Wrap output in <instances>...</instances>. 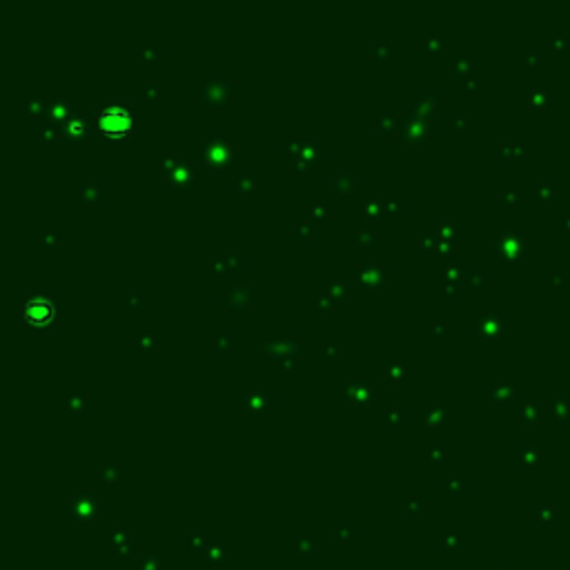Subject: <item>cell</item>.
<instances>
[{
  "mask_svg": "<svg viewBox=\"0 0 570 570\" xmlns=\"http://www.w3.org/2000/svg\"><path fill=\"white\" fill-rule=\"evenodd\" d=\"M52 315V308L50 303L43 301V299H34L25 306V319L32 321V323H45Z\"/></svg>",
  "mask_w": 570,
  "mask_h": 570,
  "instance_id": "obj_2",
  "label": "cell"
},
{
  "mask_svg": "<svg viewBox=\"0 0 570 570\" xmlns=\"http://www.w3.org/2000/svg\"><path fill=\"white\" fill-rule=\"evenodd\" d=\"M129 114L123 107H109L101 114V127L107 134H125L129 129Z\"/></svg>",
  "mask_w": 570,
  "mask_h": 570,
  "instance_id": "obj_1",
  "label": "cell"
}]
</instances>
